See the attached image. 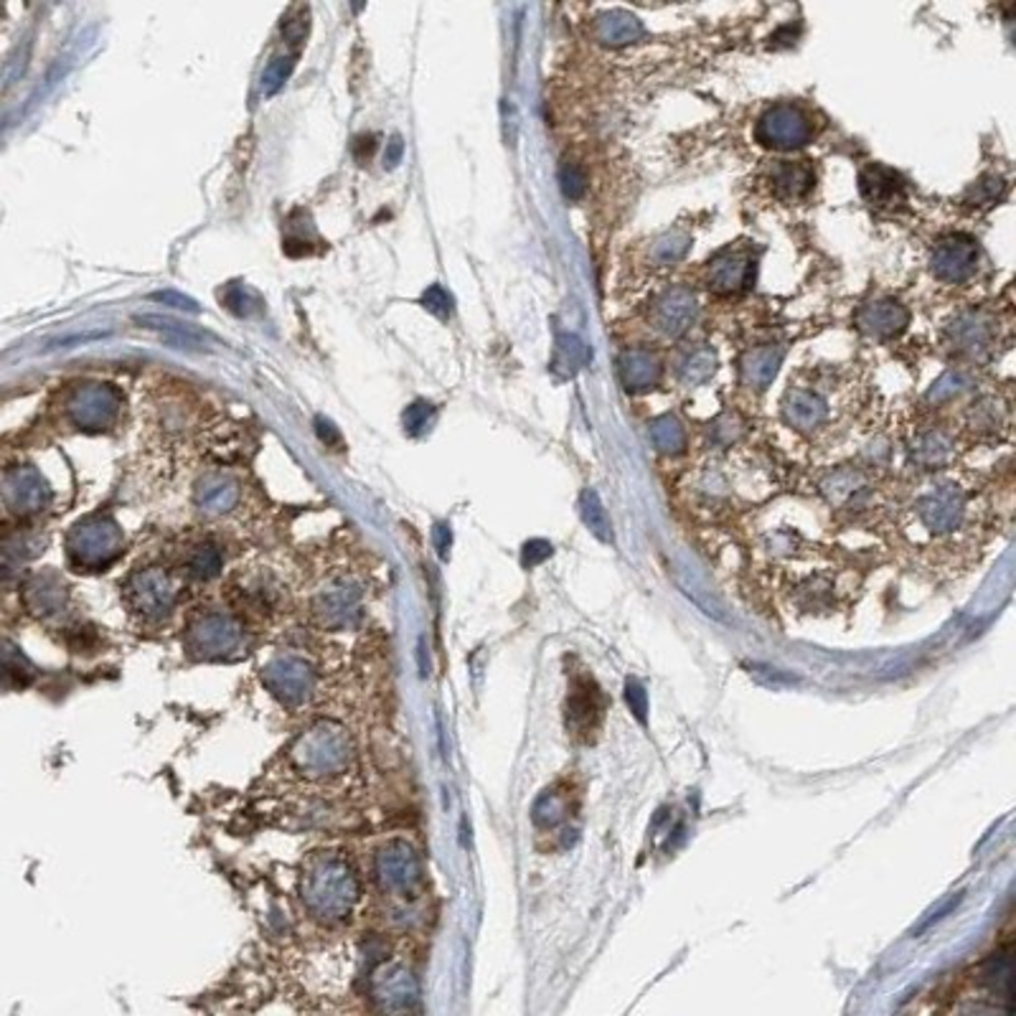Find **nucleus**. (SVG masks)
<instances>
[{"label":"nucleus","mask_w":1016,"mask_h":1016,"mask_svg":"<svg viewBox=\"0 0 1016 1016\" xmlns=\"http://www.w3.org/2000/svg\"><path fill=\"white\" fill-rule=\"evenodd\" d=\"M313 613L324 627H334V631L349 627L357 623L361 613V590L349 580L330 582L326 590L318 592Z\"/></svg>","instance_id":"13"},{"label":"nucleus","mask_w":1016,"mask_h":1016,"mask_svg":"<svg viewBox=\"0 0 1016 1016\" xmlns=\"http://www.w3.org/2000/svg\"><path fill=\"white\" fill-rule=\"evenodd\" d=\"M856 326L872 338H895L910 326V310L903 303L885 297V301L866 303L856 313Z\"/></svg>","instance_id":"21"},{"label":"nucleus","mask_w":1016,"mask_h":1016,"mask_svg":"<svg viewBox=\"0 0 1016 1016\" xmlns=\"http://www.w3.org/2000/svg\"><path fill=\"white\" fill-rule=\"evenodd\" d=\"M264 687L287 707L303 704L316 689V668L308 658L297 654H277L262 668Z\"/></svg>","instance_id":"9"},{"label":"nucleus","mask_w":1016,"mask_h":1016,"mask_svg":"<svg viewBox=\"0 0 1016 1016\" xmlns=\"http://www.w3.org/2000/svg\"><path fill=\"white\" fill-rule=\"evenodd\" d=\"M569 813V796L565 790H544L539 800L534 804V823L542 829H555L557 823L567 819Z\"/></svg>","instance_id":"33"},{"label":"nucleus","mask_w":1016,"mask_h":1016,"mask_svg":"<svg viewBox=\"0 0 1016 1016\" xmlns=\"http://www.w3.org/2000/svg\"><path fill=\"white\" fill-rule=\"evenodd\" d=\"M66 549L74 567L102 569L118 559L122 549L120 526L107 516H92L79 522L66 536Z\"/></svg>","instance_id":"4"},{"label":"nucleus","mask_w":1016,"mask_h":1016,"mask_svg":"<svg viewBox=\"0 0 1016 1016\" xmlns=\"http://www.w3.org/2000/svg\"><path fill=\"white\" fill-rule=\"evenodd\" d=\"M905 528H920V534L928 542H936V547L955 549L958 544L976 539V503L971 491L953 478H940L915 495L907 506Z\"/></svg>","instance_id":"1"},{"label":"nucleus","mask_w":1016,"mask_h":1016,"mask_svg":"<svg viewBox=\"0 0 1016 1016\" xmlns=\"http://www.w3.org/2000/svg\"><path fill=\"white\" fill-rule=\"evenodd\" d=\"M648 427L651 440H654L658 452L679 456V452L687 450V429H684V425L674 415H660Z\"/></svg>","instance_id":"30"},{"label":"nucleus","mask_w":1016,"mask_h":1016,"mask_svg":"<svg viewBox=\"0 0 1016 1016\" xmlns=\"http://www.w3.org/2000/svg\"><path fill=\"white\" fill-rule=\"evenodd\" d=\"M742 427H745V425H742V419L738 415L717 417V423L712 427L714 443H720V445H724V448H730V445L740 437Z\"/></svg>","instance_id":"45"},{"label":"nucleus","mask_w":1016,"mask_h":1016,"mask_svg":"<svg viewBox=\"0 0 1016 1016\" xmlns=\"http://www.w3.org/2000/svg\"><path fill=\"white\" fill-rule=\"evenodd\" d=\"M816 184V173L806 161H778L771 171V186L775 196L796 201L811 192Z\"/></svg>","instance_id":"29"},{"label":"nucleus","mask_w":1016,"mask_h":1016,"mask_svg":"<svg viewBox=\"0 0 1016 1016\" xmlns=\"http://www.w3.org/2000/svg\"><path fill=\"white\" fill-rule=\"evenodd\" d=\"M6 506L19 516H31L52 503V489L33 468H13L6 473Z\"/></svg>","instance_id":"14"},{"label":"nucleus","mask_w":1016,"mask_h":1016,"mask_svg":"<svg viewBox=\"0 0 1016 1016\" xmlns=\"http://www.w3.org/2000/svg\"><path fill=\"white\" fill-rule=\"evenodd\" d=\"M559 184H561V192H565L567 198H572V201H577V198H582L585 192H588V176H585V171L580 168V165H575V163H565L559 168Z\"/></svg>","instance_id":"43"},{"label":"nucleus","mask_w":1016,"mask_h":1016,"mask_svg":"<svg viewBox=\"0 0 1016 1016\" xmlns=\"http://www.w3.org/2000/svg\"><path fill=\"white\" fill-rule=\"evenodd\" d=\"M783 419L798 433L813 435L829 423V404L816 390L790 386L783 396Z\"/></svg>","instance_id":"20"},{"label":"nucleus","mask_w":1016,"mask_h":1016,"mask_svg":"<svg viewBox=\"0 0 1016 1016\" xmlns=\"http://www.w3.org/2000/svg\"><path fill=\"white\" fill-rule=\"evenodd\" d=\"M135 320L143 328L159 330V334H163V338H168V341H173V343L188 346V349H196V346H201V336L194 334L192 328L176 324V320H168V318H161V316H138Z\"/></svg>","instance_id":"37"},{"label":"nucleus","mask_w":1016,"mask_h":1016,"mask_svg":"<svg viewBox=\"0 0 1016 1016\" xmlns=\"http://www.w3.org/2000/svg\"><path fill=\"white\" fill-rule=\"evenodd\" d=\"M625 699H627V704H631V712H635V717H638L641 722L646 720L648 701H646V691H643V687L638 681H627L625 684Z\"/></svg>","instance_id":"48"},{"label":"nucleus","mask_w":1016,"mask_h":1016,"mask_svg":"<svg viewBox=\"0 0 1016 1016\" xmlns=\"http://www.w3.org/2000/svg\"><path fill=\"white\" fill-rule=\"evenodd\" d=\"M602 722V693L594 681L577 679L567 697V730L580 740H590Z\"/></svg>","instance_id":"18"},{"label":"nucleus","mask_w":1016,"mask_h":1016,"mask_svg":"<svg viewBox=\"0 0 1016 1016\" xmlns=\"http://www.w3.org/2000/svg\"><path fill=\"white\" fill-rule=\"evenodd\" d=\"M755 277V258L747 247H727L717 252L707 270V283L714 293L730 295L750 287Z\"/></svg>","instance_id":"12"},{"label":"nucleus","mask_w":1016,"mask_h":1016,"mask_svg":"<svg viewBox=\"0 0 1016 1016\" xmlns=\"http://www.w3.org/2000/svg\"><path fill=\"white\" fill-rule=\"evenodd\" d=\"M186 572L194 580H211V577L221 572V551L209 542L196 544L186 557Z\"/></svg>","instance_id":"35"},{"label":"nucleus","mask_w":1016,"mask_h":1016,"mask_svg":"<svg viewBox=\"0 0 1016 1016\" xmlns=\"http://www.w3.org/2000/svg\"><path fill=\"white\" fill-rule=\"evenodd\" d=\"M120 392L110 384H81L66 396L64 412L79 429H105L120 412Z\"/></svg>","instance_id":"10"},{"label":"nucleus","mask_w":1016,"mask_h":1016,"mask_svg":"<svg viewBox=\"0 0 1016 1016\" xmlns=\"http://www.w3.org/2000/svg\"><path fill=\"white\" fill-rule=\"evenodd\" d=\"M423 308L437 318L452 316V295L443 285H429L423 293Z\"/></svg>","instance_id":"44"},{"label":"nucleus","mask_w":1016,"mask_h":1016,"mask_svg":"<svg viewBox=\"0 0 1016 1016\" xmlns=\"http://www.w3.org/2000/svg\"><path fill=\"white\" fill-rule=\"evenodd\" d=\"M151 301L153 303H161V305H168V308H176V310H186V313H198L201 308H198L194 297H188L184 293H176V291H161V293H153L151 295Z\"/></svg>","instance_id":"46"},{"label":"nucleus","mask_w":1016,"mask_h":1016,"mask_svg":"<svg viewBox=\"0 0 1016 1016\" xmlns=\"http://www.w3.org/2000/svg\"><path fill=\"white\" fill-rule=\"evenodd\" d=\"M295 62H297V52H291V54L275 56V59L267 64V69L262 72V95L264 97L277 95L280 89H283V85L291 79V74L295 69Z\"/></svg>","instance_id":"39"},{"label":"nucleus","mask_w":1016,"mask_h":1016,"mask_svg":"<svg viewBox=\"0 0 1016 1016\" xmlns=\"http://www.w3.org/2000/svg\"><path fill=\"white\" fill-rule=\"evenodd\" d=\"M580 514H582L585 526H588L600 542H605V544L613 542V524H610V516H608L605 506H602L600 495L592 489L582 491L580 495Z\"/></svg>","instance_id":"32"},{"label":"nucleus","mask_w":1016,"mask_h":1016,"mask_svg":"<svg viewBox=\"0 0 1016 1016\" xmlns=\"http://www.w3.org/2000/svg\"><path fill=\"white\" fill-rule=\"evenodd\" d=\"M374 872L382 892L402 903H412L423 892V864L415 849L404 841H392L376 854Z\"/></svg>","instance_id":"5"},{"label":"nucleus","mask_w":1016,"mask_h":1016,"mask_svg":"<svg viewBox=\"0 0 1016 1016\" xmlns=\"http://www.w3.org/2000/svg\"><path fill=\"white\" fill-rule=\"evenodd\" d=\"M549 557H551V544L544 542V539H532V542L524 544L522 565L526 569H532L536 565H542V561H547Z\"/></svg>","instance_id":"47"},{"label":"nucleus","mask_w":1016,"mask_h":1016,"mask_svg":"<svg viewBox=\"0 0 1016 1016\" xmlns=\"http://www.w3.org/2000/svg\"><path fill=\"white\" fill-rule=\"evenodd\" d=\"M371 996L384 1012H407L417 1002V981L404 965H382L371 976Z\"/></svg>","instance_id":"15"},{"label":"nucleus","mask_w":1016,"mask_h":1016,"mask_svg":"<svg viewBox=\"0 0 1016 1016\" xmlns=\"http://www.w3.org/2000/svg\"><path fill=\"white\" fill-rule=\"evenodd\" d=\"M618 371H621V382L625 384V390L643 392L654 390L660 374H664V367H660L656 353L646 349H627L621 353Z\"/></svg>","instance_id":"25"},{"label":"nucleus","mask_w":1016,"mask_h":1016,"mask_svg":"<svg viewBox=\"0 0 1016 1016\" xmlns=\"http://www.w3.org/2000/svg\"><path fill=\"white\" fill-rule=\"evenodd\" d=\"M178 580L161 567L138 569L125 585L130 610L143 621H163L178 602Z\"/></svg>","instance_id":"6"},{"label":"nucleus","mask_w":1016,"mask_h":1016,"mask_svg":"<svg viewBox=\"0 0 1016 1016\" xmlns=\"http://www.w3.org/2000/svg\"><path fill=\"white\" fill-rule=\"evenodd\" d=\"M697 297L687 287H671L654 303L651 310V324L668 338H679L687 334L697 320Z\"/></svg>","instance_id":"16"},{"label":"nucleus","mask_w":1016,"mask_h":1016,"mask_svg":"<svg viewBox=\"0 0 1016 1016\" xmlns=\"http://www.w3.org/2000/svg\"><path fill=\"white\" fill-rule=\"evenodd\" d=\"M435 419V407L429 402H415L412 407L404 412V433L417 437L423 435L425 429H429Z\"/></svg>","instance_id":"42"},{"label":"nucleus","mask_w":1016,"mask_h":1016,"mask_svg":"<svg viewBox=\"0 0 1016 1016\" xmlns=\"http://www.w3.org/2000/svg\"><path fill=\"white\" fill-rule=\"evenodd\" d=\"M907 452H910V460L915 462V466L922 470H943L955 462L958 443L948 429L932 427V429H925V433L920 435H915V440L910 443Z\"/></svg>","instance_id":"22"},{"label":"nucleus","mask_w":1016,"mask_h":1016,"mask_svg":"<svg viewBox=\"0 0 1016 1016\" xmlns=\"http://www.w3.org/2000/svg\"><path fill=\"white\" fill-rule=\"evenodd\" d=\"M971 386H973V376L969 374V371L951 369V371H946V374L930 386V392H928V396H925V400H928L930 404H946V402L958 400V396L969 392Z\"/></svg>","instance_id":"34"},{"label":"nucleus","mask_w":1016,"mask_h":1016,"mask_svg":"<svg viewBox=\"0 0 1016 1016\" xmlns=\"http://www.w3.org/2000/svg\"><path fill=\"white\" fill-rule=\"evenodd\" d=\"M996 338L994 318L984 310H965L948 326V341L963 357H984L991 351V343Z\"/></svg>","instance_id":"17"},{"label":"nucleus","mask_w":1016,"mask_h":1016,"mask_svg":"<svg viewBox=\"0 0 1016 1016\" xmlns=\"http://www.w3.org/2000/svg\"><path fill=\"white\" fill-rule=\"evenodd\" d=\"M1004 192H1006L1004 178L986 176L965 192V204L976 206V209H988V206H994L998 198L1004 196Z\"/></svg>","instance_id":"40"},{"label":"nucleus","mask_w":1016,"mask_h":1016,"mask_svg":"<svg viewBox=\"0 0 1016 1016\" xmlns=\"http://www.w3.org/2000/svg\"><path fill=\"white\" fill-rule=\"evenodd\" d=\"M590 359V351H588V346H585L580 338L577 336H561L559 338V346H557V361H555V367H565L567 369V374H572V371H577L582 367V363H588Z\"/></svg>","instance_id":"41"},{"label":"nucleus","mask_w":1016,"mask_h":1016,"mask_svg":"<svg viewBox=\"0 0 1016 1016\" xmlns=\"http://www.w3.org/2000/svg\"><path fill=\"white\" fill-rule=\"evenodd\" d=\"M237 501H239V485L234 478H229L225 473H209L198 481L196 503L204 514H211V516L229 514V511L237 506Z\"/></svg>","instance_id":"28"},{"label":"nucleus","mask_w":1016,"mask_h":1016,"mask_svg":"<svg viewBox=\"0 0 1016 1016\" xmlns=\"http://www.w3.org/2000/svg\"><path fill=\"white\" fill-rule=\"evenodd\" d=\"M689 247H691V237L687 234V231L671 229L654 239V244H651V250H648V258L651 262L658 264V267H668V264H676L687 258Z\"/></svg>","instance_id":"31"},{"label":"nucleus","mask_w":1016,"mask_h":1016,"mask_svg":"<svg viewBox=\"0 0 1016 1016\" xmlns=\"http://www.w3.org/2000/svg\"><path fill=\"white\" fill-rule=\"evenodd\" d=\"M965 427L979 440H998L1009 429V412L996 396H981L965 412Z\"/></svg>","instance_id":"27"},{"label":"nucleus","mask_w":1016,"mask_h":1016,"mask_svg":"<svg viewBox=\"0 0 1016 1016\" xmlns=\"http://www.w3.org/2000/svg\"><path fill=\"white\" fill-rule=\"evenodd\" d=\"M714 371H717V357H714V351L712 349H697V351H691L687 359L681 361V367H679V376H681V382L684 384H704L709 382V379L714 376Z\"/></svg>","instance_id":"36"},{"label":"nucleus","mask_w":1016,"mask_h":1016,"mask_svg":"<svg viewBox=\"0 0 1016 1016\" xmlns=\"http://www.w3.org/2000/svg\"><path fill=\"white\" fill-rule=\"evenodd\" d=\"M592 36L594 41H600L602 46L621 48L627 44H635V41L643 36V23L635 19L633 13L615 8V11L600 13L598 19H594Z\"/></svg>","instance_id":"26"},{"label":"nucleus","mask_w":1016,"mask_h":1016,"mask_svg":"<svg viewBox=\"0 0 1016 1016\" xmlns=\"http://www.w3.org/2000/svg\"><path fill=\"white\" fill-rule=\"evenodd\" d=\"M303 903L318 920L338 922L359 903V880L343 856L316 854L303 870Z\"/></svg>","instance_id":"2"},{"label":"nucleus","mask_w":1016,"mask_h":1016,"mask_svg":"<svg viewBox=\"0 0 1016 1016\" xmlns=\"http://www.w3.org/2000/svg\"><path fill=\"white\" fill-rule=\"evenodd\" d=\"M244 646V633L234 618L227 613H204L196 618L186 633V648L196 658L221 660L234 658Z\"/></svg>","instance_id":"7"},{"label":"nucleus","mask_w":1016,"mask_h":1016,"mask_svg":"<svg viewBox=\"0 0 1016 1016\" xmlns=\"http://www.w3.org/2000/svg\"><path fill=\"white\" fill-rule=\"evenodd\" d=\"M402 153H404L402 138H400V135H394V138H392V143L386 145V159H384L386 165H390V168H392V165L400 163V161H402Z\"/></svg>","instance_id":"51"},{"label":"nucleus","mask_w":1016,"mask_h":1016,"mask_svg":"<svg viewBox=\"0 0 1016 1016\" xmlns=\"http://www.w3.org/2000/svg\"><path fill=\"white\" fill-rule=\"evenodd\" d=\"M351 757L349 738L336 724H316L293 742L291 763L305 780H328L346 771Z\"/></svg>","instance_id":"3"},{"label":"nucleus","mask_w":1016,"mask_h":1016,"mask_svg":"<svg viewBox=\"0 0 1016 1016\" xmlns=\"http://www.w3.org/2000/svg\"><path fill=\"white\" fill-rule=\"evenodd\" d=\"M29 598L36 613L54 615L59 613V608L64 605V588H59V585L52 580H33L29 588Z\"/></svg>","instance_id":"38"},{"label":"nucleus","mask_w":1016,"mask_h":1016,"mask_svg":"<svg viewBox=\"0 0 1016 1016\" xmlns=\"http://www.w3.org/2000/svg\"><path fill=\"white\" fill-rule=\"evenodd\" d=\"M859 192L864 201L877 209H897L907 201V184L895 168L882 163H870L859 173Z\"/></svg>","instance_id":"19"},{"label":"nucleus","mask_w":1016,"mask_h":1016,"mask_svg":"<svg viewBox=\"0 0 1016 1016\" xmlns=\"http://www.w3.org/2000/svg\"><path fill=\"white\" fill-rule=\"evenodd\" d=\"M318 435H320V440H324L326 445H341V435H338V429L328 423V419H318Z\"/></svg>","instance_id":"50"},{"label":"nucleus","mask_w":1016,"mask_h":1016,"mask_svg":"<svg viewBox=\"0 0 1016 1016\" xmlns=\"http://www.w3.org/2000/svg\"><path fill=\"white\" fill-rule=\"evenodd\" d=\"M839 585L829 575H808L793 585V605L808 615L831 613L839 605Z\"/></svg>","instance_id":"23"},{"label":"nucleus","mask_w":1016,"mask_h":1016,"mask_svg":"<svg viewBox=\"0 0 1016 1016\" xmlns=\"http://www.w3.org/2000/svg\"><path fill=\"white\" fill-rule=\"evenodd\" d=\"M783 363V349L780 346H757V349L747 351L745 359L740 363V379L747 390L765 392L773 384V379L778 376V369Z\"/></svg>","instance_id":"24"},{"label":"nucleus","mask_w":1016,"mask_h":1016,"mask_svg":"<svg viewBox=\"0 0 1016 1016\" xmlns=\"http://www.w3.org/2000/svg\"><path fill=\"white\" fill-rule=\"evenodd\" d=\"M981 252L976 239L965 237V234H953L946 237L943 242L936 247L930 258V270L932 275L943 283H965L976 275Z\"/></svg>","instance_id":"11"},{"label":"nucleus","mask_w":1016,"mask_h":1016,"mask_svg":"<svg viewBox=\"0 0 1016 1016\" xmlns=\"http://www.w3.org/2000/svg\"><path fill=\"white\" fill-rule=\"evenodd\" d=\"M435 547H437V555H440L443 559L448 557V551H450V544H452V534H450V526L448 524H437L435 526Z\"/></svg>","instance_id":"49"},{"label":"nucleus","mask_w":1016,"mask_h":1016,"mask_svg":"<svg viewBox=\"0 0 1016 1016\" xmlns=\"http://www.w3.org/2000/svg\"><path fill=\"white\" fill-rule=\"evenodd\" d=\"M755 138L760 145L773 148V151H796L811 143L813 120L804 107L790 102L775 105L757 120Z\"/></svg>","instance_id":"8"}]
</instances>
